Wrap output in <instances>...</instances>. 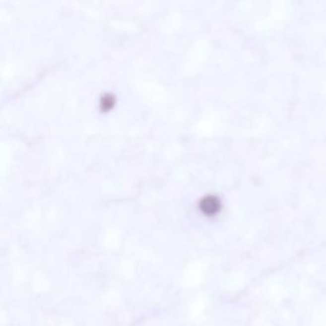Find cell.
I'll return each mask as SVG.
<instances>
[{"mask_svg":"<svg viewBox=\"0 0 326 326\" xmlns=\"http://www.w3.org/2000/svg\"><path fill=\"white\" fill-rule=\"evenodd\" d=\"M219 205H220L219 200H218L215 196H213V195H208V196H205L201 201H200V206H201V209H203L205 213H208V214H213V213L217 212Z\"/></svg>","mask_w":326,"mask_h":326,"instance_id":"1","label":"cell"}]
</instances>
